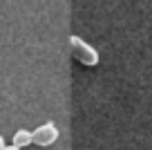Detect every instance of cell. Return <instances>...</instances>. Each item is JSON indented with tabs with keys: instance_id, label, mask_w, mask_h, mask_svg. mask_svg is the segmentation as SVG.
Wrapping results in <instances>:
<instances>
[{
	"instance_id": "cell-1",
	"label": "cell",
	"mask_w": 152,
	"mask_h": 150,
	"mask_svg": "<svg viewBox=\"0 0 152 150\" xmlns=\"http://www.w3.org/2000/svg\"><path fill=\"white\" fill-rule=\"evenodd\" d=\"M69 47H72V54L78 63L87 67H96L99 65V52H96L94 47L90 43H85L81 36H69Z\"/></svg>"
},
{
	"instance_id": "cell-2",
	"label": "cell",
	"mask_w": 152,
	"mask_h": 150,
	"mask_svg": "<svg viewBox=\"0 0 152 150\" xmlns=\"http://www.w3.org/2000/svg\"><path fill=\"white\" fill-rule=\"evenodd\" d=\"M31 139H34V146H43V148H49L58 141V126L52 121L38 126L36 130L31 132Z\"/></svg>"
},
{
	"instance_id": "cell-3",
	"label": "cell",
	"mask_w": 152,
	"mask_h": 150,
	"mask_svg": "<svg viewBox=\"0 0 152 150\" xmlns=\"http://www.w3.org/2000/svg\"><path fill=\"white\" fill-rule=\"evenodd\" d=\"M11 143L18 146V148H25V146H31L34 139H31V132L29 130H18L14 135V139H11Z\"/></svg>"
},
{
	"instance_id": "cell-4",
	"label": "cell",
	"mask_w": 152,
	"mask_h": 150,
	"mask_svg": "<svg viewBox=\"0 0 152 150\" xmlns=\"http://www.w3.org/2000/svg\"><path fill=\"white\" fill-rule=\"evenodd\" d=\"M5 150H23V148H18V146H14V143H9V146H5Z\"/></svg>"
},
{
	"instance_id": "cell-5",
	"label": "cell",
	"mask_w": 152,
	"mask_h": 150,
	"mask_svg": "<svg viewBox=\"0 0 152 150\" xmlns=\"http://www.w3.org/2000/svg\"><path fill=\"white\" fill-rule=\"evenodd\" d=\"M0 150H5V137L0 135Z\"/></svg>"
}]
</instances>
